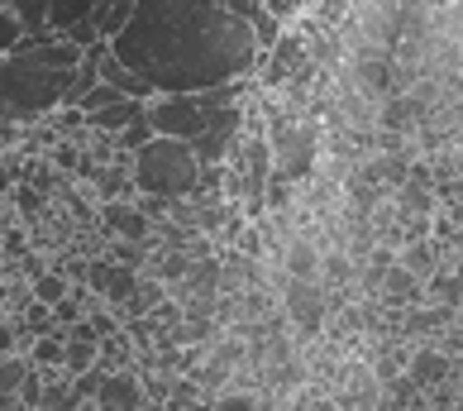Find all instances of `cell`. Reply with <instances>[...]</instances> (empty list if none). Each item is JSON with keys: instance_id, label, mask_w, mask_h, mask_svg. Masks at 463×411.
Returning a JSON list of instances; mask_svg holds the SVG:
<instances>
[{"instance_id": "10", "label": "cell", "mask_w": 463, "mask_h": 411, "mask_svg": "<svg viewBox=\"0 0 463 411\" xmlns=\"http://www.w3.org/2000/svg\"><path fill=\"white\" fill-rule=\"evenodd\" d=\"M100 225L115 230L119 239H139V244L153 239V220L134 201H100Z\"/></svg>"}, {"instance_id": "7", "label": "cell", "mask_w": 463, "mask_h": 411, "mask_svg": "<svg viewBox=\"0 0 463 411\" xmlns=\"http://www.w3.org/2000/svg\"><path fill=\"white\" fill-rule=\"evenodd\" d=\"M454 373V354H444L439 345H411V358H406V378L416 383L420 392L425 387H444Z\"/></svg>"}, {"instance_id": "13", "label": "cell", "mask_w": 463, "mask_h": 411, "mask_svg": "<svg viewBox=\"0 0 463 411\" xmlns=\"http://www.w3.org/2000/svg\"><path fill=\"white\" fill-rule=\"evenodd\" d=\"M91 14H96V0H48V33L62 39L67 29H77Z\"/></svg>"}, {"instance_id": "30", "label": "cell", "mask_w": 463, "mask_h": 411, "mask_svg": "<svg viewBox=\"0 0 463 411\" xmlns=\"http://www.w3.org/2000/svg\"><path fill=\"white\" fill-rule=\"evenodd\" d=\"M5 5H10V0H0V10H5Z\"/></svg>"}, {"instance_id": "19", "label": "cell", "mask_w": 463, "mask_h": 411, "mask_svg": "<svg viewBox=\"0 0 463 411\" xmlns=\"http://www.w3.org/2000/svg\"><path fill=\"white\" fill-rule=\"evenodd\" d=\"M10 10L20 14V24L29 39H43L48 33V0H10Z\"/></svg>"}, {"instance_id": "16", "label": "cell", "mask_w": 463, "mask_h": 411, "mask_svg": "<svg viewBox=\"0 0 463 411\" xmlns=\"http://www.w3.org/2000/svg\"><path fill=\"white\" fill-rule=\"evenodd\" d=\"M96 186H100V201H119L125 192H139V186H134V173L129 167H119V163H106V167H96Z\"/></svg>"}, {"instance_id": "24", "label": "cell", "mask_w": 463, "mask_h": 411, "mask_svg": "<svg viewBox=\"0 0 463 411\" xmlns=\"http://www.w3.org/2000/svg\"><path fill=\"white\" fill-rule=\"evenodd\" d=\"M24 320H29V330H33V335H48V330H53V306L29 301V306H24Z\"/></svg>"}, {"instance_id": "4", "label": "cell", "mask_w": 463, "mask_h": 411, "mask_svg": "<svg viewBox=\"0 0 463 411\" xmlns=\"http://www.w3.org/2000/svg\"><path fill=\"white\" fill-rule=\"evenodd\" d=\"M278 297H282V311L291 320V330H297V345L320 339L325 335V320H330V306L345 301L335 287H325V278H282V292Z\"/></svg>"}, {"instance_id": "8", "label": "cell", "mask_w": 463, "mask_h": 411, "mask_svg": "<svg viewBox=\"0 0 463 411\" xmlns=\"http://www.w3.org/2000/svg\"><path fill=\"white\" fill-rule=\"evenodd\" d=\"M96 402H100V406H115V411H144L153 397H148V387H144L139 373H134V368H119V373H106V383H100Z\"/></svg>"}, {"instance_id": "1", "label": "cell", "mask_w": 463, "mask_h": 411, "mask_svg": "<svg viewBox=\"0 0 463 411\" xmlns=\"http://www.w3.org/2000/svg\"><path fill=\"white\" fill-rule=\"evenodd\" d=\"M110 53L158 96H186L259 77L263 43L230 0H139Z\"/></svg>"}, {"instance_id": "29", "label": "cell", "mask_w": 463, "mask_h": 411, "mask_svg": "<svg viewBox=\"0 0 463 411\" xmlns=\"http://www.w3.org/2000/svg\"><path fill=\"white\" fill-rule=\"evenodd\" d=\"M186 411H211V397H205V402H192V406H186Z\"/></svg>"}, {"instance_id": "17", "label": "cell", "mask_w": 463, "mask_h": 411, "mask_svg": "<svg viewBox=\"0 0 463 411\" xmlns=\"http://www.w3.org/2000/svg\"><path fill=\"white\" fill-rule=\"evenodd\" d=\"M62 349H67V330L62 335H39L29 345V364L39 373H53V368H62Z\"/></svg>"}, {"instance_id": "14", "label": "cell", "mask_w": 463, "mask_h": 411, "mask_svg": "<svg viewBox=\"0 0 463 411\" xmlns=\"http://www.w3.org/2000/svg\"><path fill=\"white\" fill-rule=\"evenodd\" d=\"M134 5H139V0H96V14H91V24H96V33H100V39H115V33L129 24Z\"/></svg>"}, {"instance_id": "20", "label": "cell", "mask_w": 463, "mask_h": 411, "mask_svg": "<svg viewBox=\"0 0 463 411\" xmlns=\"http://www.w3.org/2000/svg\"><path fill=\"white\" fill-rule=\"evenodd\" d=\"M139 278H144L139 268H125V263H115V278H110V292H106V301L125 311V306H129V297H134V287H139Z\"/></svg>"}, {"instance_id": "28", "label": "cell", "mask_w": 463, "mask_h": 411, "mask_svg": "<svg viewBox=\"0 0 463 411\" xmlns=\"http://www.w3.org/2000/svg\"><path fill=\"white\" fill-rule=\"evenodd\" d=\"M10 349H14V325L0 320V354H10Z\"/></svg>"}, {"instance_id": "3", "label": "cell", "mask_w": 463, "mask_h": 411, "mask_svg": "<svg viewBox=\"0 0 463 411\" xmlns=\"http://www.w3.org/2000/svg\"><path fill=\"white\" fill-rule=\"evenodd\" d=\"M129 173L139 196H158V201H182V196H196L201 186V158L186 139H153L129 158Z\"/></svg>"}, {"instance_id": "9", "label": "cell", "mask_w": 463, "mask_h": 411, "mask_svg": "<svg viewBox=\"0 0 463 411\" xmlns=\"http://www.w3.org/2000/svg\"><path fill=\"white\" fill-rule=\"evenodd\" d=\"M100 364V335L91 330L87 320H77L72 330H67V349H62V373L67 378H81L87 368Z\"/></svg>"}, {"instance_id": "26", "label": "cell", "mask_w": 463, "mask_h": 411, "mask_svg": "<svg viewBox=\"0 0 463 411\" xmlns=\"http://www.w3.org/2000/svg\"><path fill=\"white\" fill-rule=\"evenodd\" d=\"M14 201H20V211L24 215H33L43 206V196H39V186H14Z\"/></svg>"}, {"instance_id": "27", "label": "cell", "mask_w": 463, "mask_h": 411, "mask_svg": "<svg viewBox=\"0 0 463 411\" xmlns=\"http://www.w3.org/2000/svg\"><path fill=\"white\" fill-rule=\"evenodd\" d=\"M87 325H91V330H96L100 339H110V335H119V320H115L110 311H100V316H91Z\"/></svg>"}, {"instance_id": "18", "label": "cell", "mask_w": 463, "mask_h": 411, "mask_svg": "<svg viewBox=\"0 0 463 411\" xmlns=\"http://www.w3.org/2000/svg\"><path fill=\"white\" fill-rule=\"evenodd\" d=\"M29 292H33V301H43V306H58L62 297H72V282H67V272H39V278L29 282Z\"/></svg>"}, {"instance_id": "25", "label": "cell", "mask_w": 463, "mask_h": 411, "mask_svg": "<svg viewBox=\"0 0 463 411\" xmlns=\"http://www.w3.org/2000/svg\"><path fill=\"white\" fill-rule=\"evenodd\" d=\"M110 278H115V259H106V263H87V282H91V292L106 297V292H110Z\"/></svg>"}, {"instance_id": "21", "label": "cell", "mask_w": 463, "mask_h": 411, "mask_svg": "<svg viewBox=\"0 0 463 411\" xmlns=\"http://www.w3.org/2000/svg\"><path fill=\"white\" fill-rule=\"evenodd\" d=\"M211 411H263V402L253 392H239V387H225L211 397Z\"/></svg>"}, {"instance_id": "2", "label": "cell", "mask_w": 463, "mask_h": 411, "mask_svg": "<svg viewBox=\"0 0 463 411\" xmlns=\"http://www.w3.org/2000/svg\"><path fill=\"white\" fill-rule=\"evenodd\" d=\"M67 81L72 72H48L24 53H5L0 58V119H39L62 110Z\"/></svg>"}, {"instance_id": "6", "label": "cell", "mask_w": 463, "mask_h": 411, "mask_svg": "<svg viewBox=\"0 0 463 411\" xmlns=\"http://www.w3.org/2000/svg\"><path fill=\"white\" fill-rule=\"evenodd\" d=\"M311 67V53H306V39H301V29L297 24H287L282 29V39L263 53V62H259V91H278V87H287L297 72H306Z\"/></svg>"}, {"instance_id": "12", "label": "cell", "mask_w": 463, "mask_h": 411, "mask_svg": "<svg viewBox=\"0 0 463 411\" xmlns=\"http://www.w3.org/2000/svg\"><path fill=\"white\" fill-rule=\"evenodd\" d=\"M148 110V100H134V96H125V100H115V106H106V110H96V115H87V129H96V134H125L134 119H139Z\"/></svg>"}, {"instance_id": "15", "label": "cell", "mask_w": 463, "mask_h": 411, "mask_svg": "<svg viewBox=\"0 0 463 411\" xmlns=\"http://www.w3.org/2000/svg\"><path fill=\"white\" fill-rule=\"evenodd\" d=\"M29 373H33L29 354L24 358L20 354H0V397H20L24 383H29Z\"/></svg>"}, {"instance_id": "11", "label": "cell", "mask_w": 463, "mask_h": 411, "mask_svg": "<svg viewBox=\"0 0 463 411\" xmlns=\"http://www.w3.org/2000/svg\"><path fill=\"white\" fill-rule=\"evenodd\" d=\"M282 272H287V278H320V244L311 234H291L287 239Z\"/></svg>"}, {"instance_id": "23", "label": "cell", "mask_w": 463, "mask_h": 411, "mask_svg": "<svg viewBox=\"0 0 463 411\" xmlns=\"http://www.w3.org/2000/svg\"><path fill=\"white\" fill-rule=\"evenodd\" d=\"M20 43H24V24H20V14L5 5V10H0V58L14 53Z\"/></svg>"}, {"instance_id": "5", "label": "cell", "mask_w": 463, "mask_h": 411, "mask_svg": "<svg viewBox=\"0 0 463 411\" xmlns=\"http://www.w3.org/2000/svg\"><path fill=\"white\" fill-rule=\"evenodd\" d=\"M211 115H215V110H205L196 91H186V96H153V100H148V125L158 129L163 139L196 144L201 134L211 129Z\"/></svg>"}, {"instance_id": "22", "label": "cell", "mask_w": 463, "mask_h": 411, "mask_svg": "<svg viewBox=\"0 0 463 411\" xmlns=\"http://www.w3.org/2000/svg\"><path fill=\"white\" fill-rule=\"evenodd\" d=\"M115 100H125V91H119V87H110V81H96V87L87 91V96H81V115H96V110H106V106H115Z\"/></svg>"}]
</instances>
